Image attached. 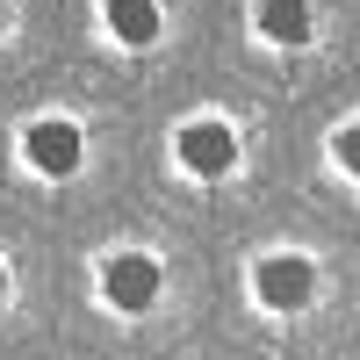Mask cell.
Masks as SVG:
<instances>
[{
	"label": "cell",
	"mask_w": 360,
	"mask_h": 360,
	"mask_svg": "<svg viewBox=\"0 0 360 360\" xmlns=\"http://www.w3.org/2000/svg\"><path fill=\"white\" fill-rule=\"evenodd\" d=\"M159 259L152 252H115V259H101V303L108 310H123V317H144L159 303Z\"/></svg>",
	"instance_id": "1"
},
{
	"label": "cell",
	"mask_w": 360,
	"mask_h": 360,
	"mask_svg": "<svg viewBox=\"0 0 360 360\" xmlns=\"http://www.w3.org/2000/svg\"><path fill=\"white\" fill-rule=\"evenodd\" d=\"M173 159L188 166L195 180H224V173L238 166V130L217 123V115H202V123H188V130L173 137Z\"/></svg>",
	"instance_id": "4"
},
{
	"label": "cell",
	"mask_w": 360,
	"mask_h": 360,
	"mask_svg": "<svg viewBox=\"0 0 360 360\" xmlns=\"http://www.w3.org/2000/svg\"><path fill=\"white\" fill-rule=\"evenodd\" d=\"M0 295H8V266H0Z\"/></svg>",
	"instance_id": "9"
},
{
	"label": "cell",
	"mask_w": 360,
	"mask_h": 360,
	"mask_svg": "<svg viewBox=\"0 0 360 360\" xmlns=\"http://www.w3.org/2000/svg\"><path fill=\"white\" fill-rule=\"evenodd\" d=\"M252 29H259V37L266 44H310V0H259V8H252Z\"/></svg>",
	"instance_id": "6"
},
{
	"label": "cell",
	"mask_w": 360,
	"mask_h": 360,
	"mask_svg": "<svg viewBox=\"0 0 360 360\" xmlns=\"http://www.w3.org/2000/svg\"><path fill=\"white\" fill-rule=\"evenodd\" d=\"M332 159H339V173L360 180V123H339V130H332Z\"/></svg>",
	"instance_id": "7"
},
{
	"label": "cell",
	"mask_w": 360,
	"mask_h": 360,
	"mask_svg": "<svg viewBox=\"0 0 360 360\" xmlns=\"http://www.w3.org/2000/svg\"><path fill=\"white\" fill-rule=\"evenodd\" d=\"M101 22H108V37L123 44V51H144V44H159V0H101Z\"/></svg>",
	"instance_id": "5"
},
{
	"label": "cell",
	"mask_w": 360,
	"mask_h": 360,
	"mask_svg": "<svg viewBox=\"0 0 360 360\" xmlns=\"http://www.w3.org/2000/svg\"><path fill=\"white\" fill-rule=\"evenodd\" d=\"M22 159L37 166L44 180H65V173H79V159H86V137H79L72 115H37V123L22 130Z\"/></svg>",
	"instance_id": "2"
},
{
	"label": "cell",
	"mask_w": 360,
	"mask_h": 360,
	"mask_svg": "<svg viewBox=\"0 0 360 360\" xmlns=\"http://www.w3.org/2000/svg\"><path fill=\"white\" fill-rule=\"evenodd\" d=\"M0 29H8V0H0Z\"/></svg>",
	"instance_id": "8"
},
{
	"label": "cell",
	"mask_w": 360,
	"mask_h": 360,
	"mask_svg": "<svg viewBox=\"0 0 360 360\" xmlns=\"http://www.w3.org/2000/svg\"><path fill=\"white\" fill-rule=\"evenodd\" d=\"M252 295H259V303L266 310H303L310 303V295H317V266L303 259V252H266L259 266H252Z\"/></svg>",
	"instance_id": "3"
}]
</instances>
